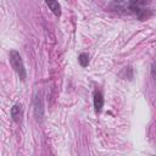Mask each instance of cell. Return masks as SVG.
Wrapping results in <instances>:
<instances>
[{
	"label": "cell",
	"instance_id": "1",
	"mask_svg": "<svg viewBox=\"0 0 156 156\" xmlns=\"http://www.w3.org/2000/svg\"><path fill=\"white\" fill-rule=\"evenodd\" d=\"M9 58H10V63H11V67L13 68V71L17 73L20 79L24 82L26 78H27V72H26L24 63H23V60H22L20 52L16 51V50H11L10 55H9Z\"/></svg>",
	"mask_w": 156,
	"mask_h": 156
},
{
	"label": "cell",
	"instance_id": "2",
	"mask_svg": "<svg viewBox=\"0 0 156 156\" xmlns=\"http://www.w3.org/2000/svg\"><path fill=\"white\" fill-rule=\"evenodd\" d=\"M33 110H34V117L37 121H41L44 117V102H43V98L40 93H35L34 94V99H33Z\"/></svg>",
	"mask_w": 156,
	"mask_h": 156
},
{
	"label": "cell",
	"instance_id": "3",
	"mask_svg": "<svg viewBox=\"0 0 156 156\" xmlns=\"http://www.w3.org/2000/svg\"><path fill=\"white\" fill-rule=\"evenodd\" d=\"M22 116H23V107L21 104H15L11 107V117L16 123H20L22 121Z\"/></svg>",
	"mask_w": 156,
	"mask_h": 156
},
{
	"label": "cell",
	"instance_id": "4",
	"mask_svg": "<svg viewBox=\"0 0 156 156\" xmlns=\"http://www.w3.org/2000/svg\"><path fill=\"white\" fill-rule=\"evenodd\" d=\"M94 108L96 112H101L102 110V106H104V98H102V94L100 91H95L94 93Z\"/></svg>",
	"mask_w": 156,
	"mask_h": 156
},
{
	"label": "cell",
	"instance_id": "5",
	"mask_svg": "<svg viewBox=\"0 0 156 156\" xmlns=\"http://www.w3.org/2000/svg\"><path fill=\"white\" fill-rule=\"evenodd\" d=\"M46 5L49 6V9L54 12V15L55 16H60L61 15V6H60V4L57 2V1H55V0H48L46 1Z\"/></svg>",
	"mask_w": 156,
	"mask_h": 156
},
{
	"label": "cell",
	"instance_id": "6",
	"mask_svg": "<svg viewBox=\"0 0 156 156\" xmlns=\"http://www.w3.org/2000/svg\"><path fill=\"white\" fill-rule=\"evenodd\" d=\"M78 62H79V65H80L82 67H87V66L89 65V56H88V54L82 52V54L78 56Z\"/></svg>",
	"mask_w": 156,
	"mask_h": 156
},
{
	"label": "cell",
	"instance_id": "7",
	"mask_svg": "<svg viewBox=\"0 0 156 156\" xmlns=\"http://www.w3.org/2000/svg\"><path fill=\"white\" fill-rule=\"evenodd\" d=\"M151 77H152V79L156 82V62H154L152 63V66H151Z\"/></svg>",
	"mask_w": 156,
	"mask_h": 156
}]
</instances>
